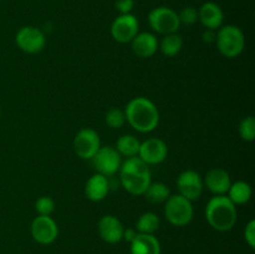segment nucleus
Here are the masks:
<instances>
[{"instance_id":"f257e3e1","label":"nucleus","mask_w":255,"mask_h":254,"mask_svg":"<svg viewBox=\"0 0 255 254\" xmlns=\"http://www.w3.org/2000/svg\"><path fill=\"white\" fill-rule=\"evenodd\" d=\"M125 116L129 126L141 133L154 131L159 124V111L147 97H134L126 105Z\"/></svg>"},{"instance_id":"f03ea898","label":"nucleus","mask_w":255,"mask_h":254,"mask_svg":"<svg viewBox=\"0 0 255 254\" xmlns=\"http://www.w3.org/2000/svg\"><path fill=\"white\" fill-rule=\"evenodd\" d=\"M121 186L133 196H142L151 183V171L138 156L126 158L119 169Z\"/></svg>"},{"instance_id":"7ed1b4c3","label":"nucleus","mask_w":255,"mask_h":254,"mask_svg":"<svg viewBox=\"0 0 255 254\" xmlns=\"http://www.w3.org/2000/svg\"><path fill=\"white\" fill-rule=\"evenodd\" d=\"M237 207L226 194L214 196L206 207V219L209 226L218 232H228L236 226Z\"/></svg>"},{"instance_id":"20e7f679","label":"nucleus","mask_w":255,"mask_h":254,"mask_svg":"<svg viewBox=\"0 0 255 254\" xmlns=\"http://www.w3.org/2000/svg\"><path fill=\"white\" fill-rule=\"evenodd\" d=\"M219 52L228 59L239 56L246 46L244 32L236 25H222L216 35Z\"/></svg>"},{"instance_id":"39448f33","label":"nucleus","mask_w":255,"mask_h":254,"mask_svg":"<svg viewBox=\"0 0 255 254\" xmlns=\"http://www.w3.org/2000/svg\"><path fill=\"white\" fill-rule=\"evenodd\" d=\"M164 216L172 226H187L193 219L192 202L181 194H171L164 202Z\"/></svg>"},{"instance_id":"423d86ee","label":"nucleus","mask_w":255,"mask_h":254,"mask_svg":"<svg viewBox=\"0 0 255 254\" xmlns=\"http://www.w3.org/2000/svg\"><path fill=\"white\" fill-rule=\"evenodd\" d=\"M148 24L153 31L161 35L173 34L178 31L181 22L178 12L167 6L154 7L148 14Z\"/></svg>"},{"instance_id":"0eeeda50","label":"nucleus","mask_w":255,"mask_h":254,"mask_svg":"<svg viewBox=\"0 0 255 254\" xmlns=\"http://www.w3.org/2000/svg\"><path fill=\"white\" fill-rule=\"evenodd\" d=\"M94 163L96 173L102 174L105 177H111L117 173L121 167L122 159L121 154L112 146H101L91 158Z\"/></svg>"},{"instance_id":"6e6552de","label":"nucleus","mask_w":255,"mask_h":254,"mask_svg":"<svg viewBox=\"0 0 255 254\" xmlns=\"http://www.w3.org/2000/svg\"><path fill=\"white\" fill-rule=\"evenodd\" d=\"M138 19L133 14H120L111 24V36L120 44H127L138 34Z\"/></svg>"},{"instance_id":"1a4fd4ad","label":"nucleus","mask_w":255,"mask_h":254,"mask_svg":"<svg viewBox=\"0 0 255 254\" xmlns=\"http://www.w3.org/2000/svg\"><path fill=\"white\" fill-rule=\"evenodd\" d=\"M15 42L21 51L26 54H37L46 44L45 34L35 26H24L15 35Z\"/></svg>"},{"instance_id":"9d476101","label":"nucleus","mask_w":255,"mask_h":254,"mask_svg":"<svg viewBox=\"0 0 255 254\" xmlns=\"http://www.w3.org/2000/svg\"><path fill=\"white\" fill-rule=\"evenodd\" d=\"M101 147L100 136L95 129L82 128L74 138V151L82 159H91Z\"/></svg>"},{"instance_id":"9b49d317","label":"nucleus","mask_w":255,"mask_h":254,"mask_svg":"<svg viewBox=\"0 0 255 254\" xmlns=\"http://www.w3.org/2000/svg\"><path fill=\"white\" fill-rule=\"evenodd\" d=\"M31 237L39 244H51L59 236V227L50 216H37L30 227Z\"/></svg>"},{"instance_id":"f8f14e48","label":"nucleus","mask_w":255,"mask_h":254,"mask_svg":"<svg viewBox=\"0 0 255 254\" xmlns=\"http://www.w3.org/2000/svg\"><path fill=\"white\" fill-rule=\"evenodd\" d=\"M177 187L179 191L178 194L192 202L202 196L204 188L203 178L198 172L193 169H187L182 172L177 178Z\"/></svg>"},{"instance_id":"ddd939ff","label":"nucleus","mask_w":255,"mask_h":254,"mask_svg":"<svg viewBox=\"0 0 255 254\" xmlns=\"http://www.w3.org/2000/svg\"><path fill=\"white\" fill-rule=\"evenodd\" d=\"M168 156V147L161 138H148L139 144L138 157L146 164H159Z\"/></svg>"},{"instance_id":"4468645a","label":"nucleus","mask_w":255,"mask_h":254,"mask_svg":"<svg viewBox=\"0 0 255 254\" xmlns=\"http://www.w3.org/2000/svg\"><path fill=\"white\" fill-rule=\"evenodd\" d=\"M124 231L125 227L122 226L121 221L117 217L111 216V214L101 217L99 223H97V232H99L100 237H101L102 241L110 244L121 242L124 238Z\"/></svg>"},{"instance_id":"2eb2a0df","label":"nucleus","mask_w":255,"mask_h":254,"mask_svg":"<svg viewBox=\"0 0 255 254\" xmlns=\"http://www.w3.org/2000/svg\"><path fill=\"white\" fill-rule=\"evenodd\" d=\"M198 20L206 29L218 30L224 21L223 10L216 2L207 1L198 9Z\"/></svg>"},{"instance_id":"dca6fc26","label":"nucleus","mask_w":255,"mask_h":254,"mask_svg":"<svg viewBox=\"0 0 255 254\" xmlns=\"http://www.w3.org/2000/svg\"><path fill=\"white\" fill-rule=\"evenodd\" d=\"M203 183L214 196H222L228 192L232 181L228 172L223 168H212L207 172Z\"/></svg>"},{"instance_id":"f3484780","label":"nucleus","mask_w":255,"mask_h":254,"mask_svg":"<svg viewBox=\"0 0 255 254\" xmlns=\"http://www.w3.org/2000/svg\"><path fill=\"white\" fill-rule=\"evenodd\" d=\"M131 47L138 57L148 59L158 50V40L152 32H138L131 41Z\"/></svg>"},{"instance_id":"a211bd4d","label":"nucleus","mask_w":255,"mask_h":254,"mask_svg":"<svg viewBox=\"0 0 255 254\" xmlns=\"http://www.w3.org/2000/svg\"><path fill=\"white\" fill-rule=\"evenodd\" d=\"M110 188H111V184H110L109 177L95 173L87 179L85 184V194L90 201L101 202L107 197Z\"/></svg>"},{"instance_id":"6ab92c4d","label":"nucleus","mask_w":255,"mask_h":254,"mask_svg":"<svg viewBox=\"0 0 255 254\" xmlns=\"http://www.w3.org/2000/svg\"><path fill=\"white\" fill-rule=\"evenodd\" d=\"M129 244L131 254H161V244L153 234L137 233Z\"/></svg>"},{"instance_id":"aec40b11","label":"nucleus","mask_w":255,"mask_h":254,"mask_svg":"<svg viewBox=\"0 0 255 254\" xmlns=\"http://www.w3.org/2000/svg\"><path fill=\"white\" fill-rule=\"evenodd\" d=\"M228 198L233 202L236 206L246 204L252 198V187L251 184L244 181H237L231 184L228 189Z\"/></svg>"},{"instance_id":"412c9836","label":"nucleus","mask_w":255,"mask_h":254,"mask_svg":"<svg viewBox=\"0 0 255 254\" xmlns=\"http://www.w3.org/2000/svg\"><path fill=\"white\" fill-rule=\"evenodd\" d=\"M143 196L146 197L149 203L159 204L164 203L168 199V197L171 196V191H169L168 186L162 182H151L144 191Z\"/></svg>"},{"instance_id":"4be33fe9","label":"nucleus","mask_w":255,"mask_h":254,"mask_svg":"<svg viewBox=\"0 0 255 254\" xmlns=\"http://www.w3.org/2000/svg\"><path fill=\"white\" fill-rule=\"evenodd\" d=\"M139 144H141V142L134 136H132V134H124V136H121L117 139L115 148L121 154V157L124 156L126 158H129V157L138 156Z\"/></svg>"},{"instance_id":"5701e85b","label":"nucleus","mask_w":255,"mask_h":254,"mask_svg":"<svg viewBox=\"0 0 255 254\" xmlns=\"http://www.w3.org/2000/svg\"><path fill=\"white\" fill-rule=\"evenodd\" d=\"M182 46H183V40H182L181 35H178L177 32L164 35L161 42H158V49L161 50L162 54L168 57L176 56L177 54H179Z\"/></svg>"},{"instance_id":"b1692460","label":"nucleus","mask_w":255,"mask_h":254,"mask_svg":"<svg viewBox=\"0 0 255 254\" xmlns=\"http://www.w3.org/2000/svg\"><path fill=\"white\" fill-rule=\"evenodd\" d=\"M159 221L158 216L153 212H144L138 217L136 222V231L137 233L142 234H153L157 229L159 228Z\"/></svg>"},{"instance_id":"393cba45","label":"nucleus","mask_w":255,"mask_h":254,"mask_svg":"<svg viewBox=\"0 0 255 254\" xmlns=\"http://www.w3.org/2000/svg\"><path fill=\"white\" fill-rule=\"evenodd\" d=\"M239 136L243 141L252 142L255 138V120L253 116H247L239 124Z\"/></svg>"},{"instance_id":"a878e982","label":"nucleus","mask_w":255,"mask_h":254,"mask_svg":"<svg viewBox=\"0 0 255 254\" xmlns=\"http://www.w3.org/2000/svg\"><path fill=\"white\" fill-rule=\"evenodd\" d=\"M105 121H106L107 126H109L110 128H121L125 125V122H126L125 111L116 109V107H112V109H110L109 111L106 112Z\"/></svg>"},{"instance_id":"bb28decb","label":"nucleus","mask_w":255,"mask_h":254,"mask_svg":"<svg viewBox=\"0 0 255 254\" xmlns=\"http://www.w3.org/2000/svg\"><path fill=\"white\" fill-rule=\"evenodd\" d=\"M35 211L39 216H50L55 211V201L51 197L42 196L35 202Z\"/></svg>"},{"instance_id":"cd10ccee","label":"nucleus","mask_w":255,"mask_h":254,"mask_svg":"<svg viewBox=\"0 0 255 254\" xmlns=\"http://www.w3.org/2000/svg\"><path fill=\"white\" fill-rule=\"evenodd\" d=\"M179 22L184 25H193L198 21V10L193 6H186L178 12Z\"/></svg>"},{"instance_id":"c85d7f7f","label":"nucleus","mask_w":255,"mask_h":254,"mask_svg":"<svg viewBox=\"0 0 255 254\" xmlns=\"http://www.w3.org/2000/svg\"><path fill=\"white\" fill-rule=\"evenodd\" d=\"M244 238L251 248H255V221L252 219L244 229Z\"/></svg>"},{"instance_id":"c756f323","label":"nucleus","mask_w":255,"mask_h":254,"mask_svg":"<svg viewBox=\"0 0 255 254\" xmlns=\"http://www.w3.org/2000/svg\"><path fill=\"white\" fill-rule=\"evenodd\" d=\"M115 6L120 14H131L134 6V0H116Z\"/></svg>"},{"instance_id":"7c9ffc66","label":"nucleus","mask_w":255,"mask_h":254,"mask_svg":"<svg viewBox=\"0 0 255 254\" xmlns=\"http://www.w3.org/2000/svg\"><path fill=\"white\" fill-rule=\"evenodd\" d=\"M216 30L206 29V31L203 32L202 37H203V41H206L207 44H213V42H216Z\"/></svg>"},{"instance_id":"2f4dec72","label":"nucleus","mask_w":255,"mask_h":254,"mask_svg":"<svg viewBox=\"0 0 255 254\" xmlns=\"http://www.w3.org/2000/svg\"><path fill=\"white\" fill-rule=\"evenodd\" d=\"M136 236H137V231H136V229L126 228L124 231V238H122V239H126L127 242H129V243H131V242L133 241V238Z\"/></svg>"},{"instance_id":"473e14b6","label":"nucleus","mask_w":255,"mask_h":254,"mask_svg":"<svg viewBox=\"0 0 255 254\" xmlns=\"http://www.w3.org/2000/svg\"><path fill=\"white\" fill-rule=\"evenodd\" d=\"M0 114H1V110H0Z\"/></svg>"}]
</instances>
